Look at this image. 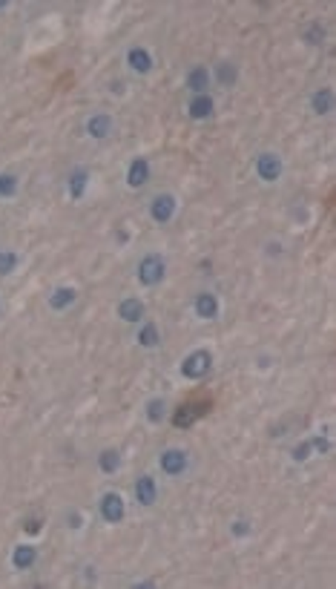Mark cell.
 Wrapping results in <instances>:
<instances>
[{"instance_id": "cell-21", "label": "cell", "mask_w": 336, "mask_h": 589, "mask_svg": "<svg viewBox=\"0 0 336 589\" xmlns=\"http://www.w3.org/2000/svg\"><path fill=\"white\" fill-rule=\"evenodd\" d=\"M138 345L141 348H147V351H152V348H159L161 345V331H159V325L152 322V319H147V322H141V328H138Z\"/></svg>"}, {"instance_id": "cell-3", "label": "cell", "mask_w": 336, "mask_h": 589, "mask_svg": "<svg viewBox=\"0 0 336 589\" xmlns=\"http://www.w3.org/2000/svg\"><path fill=\"white\" fill-rule=\"evenodd\" d=\"M210 409H213L210 399H193V403H181L175 411H170V423L175 428H190L196 420L210 414Z\"/></svg>"}, {"instance_id": "cell-19", "label": "cell", "mask_w": 336, "mask_h": 589, "mask_svg": "<svg viewBox=\"0 0 336 589\" xmlns=\"http://www.w3.org/2000/svg\"><path fill=\"white\" fill-rule=\"evenodd\" d=\"M144 414L152 425H161L167 417H170V409H167V399L164 397H149L144 403Z\"/></svg>"}, {"instance_id": "cell-7", "label": "cell", "mask_w": 336, "mask_h": 589, "mask_svg": "<svg viewBox=\"0 0 336 589\" xmlns=\"http://www.w3.org/2000/svg\"><path fill=\"white\" fill-rule=\"evenodd\" d=\"M98 509H101V520L110 523V526H115V523H121V520L126 518V503H124V497H121L118 492L101 495Z\"/></svg>"}, {"instance_id": "cell-25", "label": "cell", "mask_w": 336, "mask_h": 589, "mask_svg": "<svg viewBox=\"0 0 336 589\" xmlns=\"http://www.w3.org/2000/svg\"><path fill=\"white\" fill-rule=\"evenodd\" d=\"M17 187H20V181L15 173H0V199L17 196Z\"/></svg>"}, {"instance_id": "cell-1", "label": "cell", "mask_w": 336, "mask_h": 589, "mask_svg": "<svg viewBox=\"0 0 336 589\" xmlns=\"http://www.w3.org/2000/svg\"><path fill=\"white\" fill-rule=\"evenodd\" d=\"M210 368H213V354L207 351V348H196V351H190L184 360H181L178 374L184 380H190V383H198V380H204L207 374H210Z\"/></svg>"}, {"instance_id": "cell-8", "label": "cell", "mask_w": 336, "mask_h": 589, "mask_svg": "<svg viewBox=\"0 0 336 589\" xmlns=\"http://www.w3.org/2000/svg\"><path fill=\"white\" fill-rule=\"evenodd\" d=\"M193 313L198 319H204V322H216L219 313H221V305H219V297L213 290H201L196 293V299H193Z\"/></svg>"}, {"instance_id": "cell-12", "label": "cell", "mask_w": 336, "mask_h": 589, "mask_svg": "<svg viewBox=\"0 0 336 589\" xmlns=\"http://www.w3.org/2000/svg\"><path fill=\"white\" fill-rule=\"evenodd\" d=\"M213 113H216V101L210 98V92H207V95H190L187 115L193 121H207V118H213Z\"/></svg>"}, {"instance_id": "cell-24", "label": "cell", "mask_w": 336, "mask_h": 589, "mask_svg": "<svg viewBox=\"0 0 336 589\" xmlns=\"http://www.w3.org/2000/svg\"><path fill=\"white\" fill-rule=\"evenodd\" d=\"M20 264V256L15 250H0V276H12Z\"/></svg>"}, {"instance_id": "cell-2", "label": "cell", "mask_w": 336, "mask_h": 589, "mask_svg": "<svg viewBox=\"0 0 336 589\" xmlns=\"http://www.w3.org/2000/svg\"><path fill=\"white\" fill-rule=\"evenodd\" d=\"M136 276H138V282H141L144 288L161 285L164 276H167V262H164V256L155 253V250L144 253L141 262H138V267H136Z\"/></svg>"}, {"instance_id": "cell-15", "label": "cell", "mask_w": 336, "mask_h": 589, "mask_svg": "<svg viewBox=\"0 0 336 589\" xmlns=\"http://www.w3.org/2000/svg\"><path fill=\"white\" fill-rule=\"evenodd\" d=\"M118 319H121V322H126V325L141 322V319H144V302L138 297H124L118 302Z\"/></svg>"}, {"instance_id": "cell-17", "label": "cell", "mask_w": 336, "mask_h": 589, "mask_svg": "<svg viewBox=\"0 0 336 589\" xmlns=\"http://www.w3.org/2000/svg\"><path fill=\"white\" fill-rule=\"evenodd\" d=\"M46 302H49L52 311H58V313H61V311H69V308L78 302V290L69 288V285H61V288H55V290L49 293Z\"/></svg>"}, {"instance_id": "cell-28", "label": "cell", "mask_w": 336, "mask_h": 589, "mask_svg": "<svg viewBox=\"0 0 336 589\" xmlns=\"http://www.w3.org/2000/svg\"><path fill=\"white\" fill-rule=\"evenodd\" d=\"M310 446H314V451H316V454H328V451H330V437L319 432V434L310 437Z\"/></svg>"}, {"instance_id": "cell-18", "label": "cell", "mask_w": 336, "mask_h": 589, "mask_svg": "<svg viewBox=\"0 0 336 589\" xmlns=\"http://www.w3.org/2000/svg\"><path fill=\"white\" fill-rule=\"evenodd\" d=\"M35 560H38V549L32 544H20V546L12 549V569H17V572L32 569Z\"/></svg>"}, {"instance_id": "cell-16", "label": "cell", "mask_w": 336, "mask_h": 589, "mask_svg": "<svg viewBox=\"0 0 336 589\" xmlns=\"http://www.w3.org/2000/svg\"><path fill=\"white\" fill-rule=\"evenodd\" d=\"M133 492H136V500H138L141 506H152L155 500H159V483H155L152 474H141V477L136 480Z\"/></svg>"}, {"instance_id": "cell-20", "label": "cell", "mask_w": 336, "mask_h": 589, "mask_svg": "<svg viewBox=\"0 0 336 589\" xmlns=\"http://www.w3.org/2000/svg\"><path fill=\"white\" fill-rule=\"evenodd\" d=\"M310 110H314L316 115H330L333 113V90L319 87L314 95H310Z\"/></svg>"}, {"instance_id": "cell-9", "label": "cell", "mask_w": 336, "mask_h": 589, "mask_svg": "<svg viewBox=\"0 0 336 589\" xmlns=\"http://www.w3.org/2000/svg\"><path fill=\"white\" fill-rule=\"evenodd\" d=\"M213 84V75L207 66H190V72L184 75V87L190 90V95H207V90H210Z\"/></svg>"}, {"instance_id": "cell-27", "label": "cell", "mask_w": 336, "mask_h": 589, "mask_svg": "<svg viewBox=\"0 0 336 589\" xmlns=\"http://www.w3.org/2000/svg\"><path fill=\"white\" fill-rule=\"evenodd\" d=\"M291 454H293L296 463H305V460H310V454H314V446H310V440H302Z\"/></svg>"}, {"instance_id": "cell-29", "label": "cell", "mask_w": 336, "mask_h": 589, "mask_svg": "<svg viewBox=\"0 0 336 589\" xmlns=\"http://www.w3.org/2000/svg\"><path fill=\"white\" fill-rule=\"evenodd\" d=\"M322 38H325V29H322V26H319V23H314V26H310V29L305 32V41H307L310 46H316V43H319Z\"/></svg>"}, {"instance_id": "cell-13", "label": "cell", "mask_w": 336, "mask_h": 589, "mask_svg": "<svg viewBox=\"0 0 336 589\" xmlns=\"http://www.w3.org/2000/svg\"><path fill=\"white\" fill-rule=\"evenodd\" d=\"M126 66H129V72H136V75H149L152 72V55H149V49H144V46L126 49Z\"/></svg>"}, {"instance_id": "cell-6", "label": "cell", "mask_w": 336, "mask_h": 589, "mask_svg": "<svg viewBox=\"0 0 336 589\" xmlns=\"http://www.w3.org/2000/svg\"><path fill=\"white\" fill-rule=\"evenodd\" d=\"M175 213H178V199L173 193L152 196V201H149V219L155 225H170L175 219Z\"/></svg>"}, {"instance_id": "cell-31", "label": "cell", "mask_w": 336, "mask_h": 589, "mask_svg": "<svg viewBox=\"0 0 336 589\" xmlns=\"http://www.w3.org/2000/svg\"><path fill=\"white\" fill-rule=\"evenodd\" d=\"M23 529L29 532V534H38V532H41V518H29V520L23 523Z\"/></svg>"}, {"instance_id": "cell-10", "label": "cell", "mask_w": 336, "mask_h": 589, "mask_svg": "<svg viewBox=\"0 0 336 589\" xmlns=\"http://www.w3.org/2000/svg\"><path fill=\"white\" fill-rule=\"evenodd\" d=\"M89 178H92V176H89V170H87V167H81V164L69 170V178H66V193H69V199H72V201H81V199L87 196Z\"/></svg>"}, {"instance_id": "cell-5", "label": "cell", "mask_w": 336, "mask_h": 589, "mask_svg": "<svg viewBox=\"0 0 336 589\" xmlns=\"http://www.w3.org/2000/svg\"><path fill=\"white\" fill-rule=\"evenodd\" d=\"M159 469H161V474H167V477H181V474L190 469V454H187L184 448L170 446V448H164V451L159 454Z\"/></svg>"}, {"instance_id": "cell-30", "label": "cell", "mask_w": 336, "mask_h": 589, "mask_svg": "<svg viewBox=\"0 0 336 589\" xmlns=\"http://www.w3.org/2000/svg\"><path fill=\"white\" fill-rule=\"evenodd\" d=\"M66 523H72V529H81V526H84V518H81V512H75V509H72V512L66 515Z\"/></svg>"}, {"instance_id": "cell-32", "label": "cell", "mask_w": 336, "mask_h": 589, "mask_svg": "<svg viewBox=\"0 0 336 589\" xmlns=\"http://www.w3.org/2000/svg\"><path fill=\"white\" fill-rule=\"evenodd\" d=\"M6 6H9V3H0V9H6Z\"/></svg>"}, {"instance_id": "cell-26", "label": "cell", "mask_w": 336, "mask_h": 589, "mask_svg": "<svg viewBox=\"0 0 336 589\" xmlns=\"http://www.w3.org/2000/svg\"><path fill=\"white\" fill-rule=\"evenodd\" d=\"M230 534H233V538H250V534H253V523L244 520V518H236V520L230 523Z\"/></svg>"}, {"instance_id": "cell-11", "label": "cell", "mask_w": 336, "mask_h": 589, "mask_svg": "<svg viewBox=\"0 0 336 589\" xmlns=\"http://www.w3.org/2000/svg\"><path fill=\"white\" fill-rule=\"evenodd\" d=\"M124 181H126L129 190H141V187L149 181V162H147L144 155H138V158H133V162H129Z\"/></svg>"}, {"instance_id": "cell-14", "label": "cell", "mask_w": 336, "mask_h": 589, "mask_svg": "<svg viewBox=\"0 0 336 589\" xmlns=\"http://www.w3.org/2000/svg\"><path fill=\"white\" fill-rule=\"evenodd\" d=\"M112 127H115V118L110 113H92L87 118V132H89L92 139H98V141L112 136Z\"/></svg>"}, {"instance_id": "cell-22", "label": "cell", "mask_w": 336, "mask_h": 589, "mask_svg": "<svg viewBox=\"0 0 336 589\" xmlns=\"http://www.w3.org/2000/svg\"><path fill=\"white\" fill-rule=\"evenodd\" d=\"M210 75L216 78V81H219L221 87H230V84H236V81H239V66H236V64H230V61H221V64H216V66L210 69Z\"/></svg>"}, {"instance_id": "cell-4", "label": "cell", "mask_w": 336, "mask_h": 589, "mask_svg": "<svg viewBox=\"0 0 336 589\" xmlns=\"http://www.w3.org/2000/svg\"><path fill=\"white\" fill-rule=\"evenodd\" d=\"M253 170H256V178L265 181V184H276L284 173V164H282V155L279 152H258L256 162H253Z\"/></svg>"}, {"instance_id": "cell-23", "label": "cell", "mask_w": 336, "mask_h": 589, "mask_svg": "<svg viewBox=\"0 0 336 589\" xmlns=\"http://www.w3.org/2000/svg\"><path fill=\"white\" fill-rule=\"evenodd\" d=\"M98 469H101L103 474H115V471L121 469V451H118V448H103V451L98 454Z\"/></svg>"}]
</instances>
